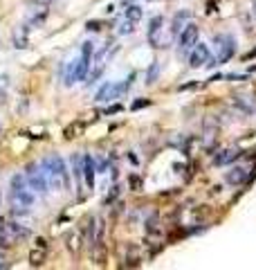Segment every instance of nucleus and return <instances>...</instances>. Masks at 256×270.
I'll return each mask as SVG.
<instances>
[{"instance_id": "obj_1", "label": "nucleus", "mask_w": 256, "mask_h": 270, "mask_svg": "<svg viewBox=\"0 0 256 270\" xmlns=\"http://www.w3.org/2000/svg\"><path fill=\"white\" fill-rule=\"evenodd\" d=\"M9 203H12V214H14V216H23V214H27V212H29V207L34 205V194L27 189L25 174H16V176L12 178Z\"/></svg>"}, {"instance_id": "obj_2", "label": "nucleus", "mask_w": 256, "mask_h": 270, "mask_svg": "<svg viewBox=\"0 0 256 270\" xmlns=\"http://www.w3.org/2000/svg\"><path fill=\"white\" fill-rule=\"evenodd\" d=\"M43 171H45L47 176V182H50V187L54 189H70V174H68V167H65L63 158L56 155V153H50L45 160L41 162Z\"/></svg>"}, {"instance_id": "obj_3", "label": "nucleus", "mask_w": 256, "mask_h": 270, "mask_svg": "<svg viewBox=\"0 0 256 270\" xmlns=\"http://www.w3.org/2000/svg\"><path fill=\"white\" fill-rule=\"evenodd\" d=\"M25 180H27V187L32 189V192H38V194H43V192L50 189L45 171H43L41 165H36V162L25 167Z\"/></svg>"}, {"instance_id": "obj_4", "label": "nucleus", "mask_w": 256, "mask_h": 270, "mask_svg": "<svg viewBox=\"0 0 256 270\" xmlns=\"http://www.w3.org/2000/svg\"><path fill=\"white\" fill-rule=\"evenodd\" d=\"M92 54H94V43L86 41L81 47V57L76 59L74 68V81H86L90 75V65H92Z\"/></svg>"}, {"instance_id": "obj_5", "label": "nucleus", "mask_w": 256, "mask_h": 270, "mask_svg": "<svg viewBox=\"0 0 256 270\" xmlns=\"http://www.w3.org/2000/svg\"><path fill=\"white\" fill-rule=\"evenodd\" d=\"M236 52V41H234L229 34H218L216 36V65L227 63L229 59Z\"/></svg>"}, {"instance_id": "obj_6", "label": "nucleus", "mask_w": 256, "mask_h": 270, "mask_svg": "<svg viewBox=\"0 0 256 270\" xmlns=\"http://www.w3.org/2000/svg\"><path fill=\"white\" fill-rule=\"evenodd\" d=\"M133 79H135V75H130L126 81H122V83H110V81H106L104 86L97 90V97H94V99H97V101H110V99H117V97H122V95L128 90V86H130V81H133Z\"/></svg>"}, {"instance_id": "obj_7", "label": "nucleus", "mask_w": 256, "mask_h": 270, "mask_svg": "<svg viewBox=\"0 0 256 270\" xmlns=\"http://www.w3.org/2000/svg\"><path fill=\"white\" fill-rule=\"evenodd\" d=\"M189 63H191V68H202V65H209V68H214L216 61L211 59L209 47L202 45V43H196V45L191 47V54H189Z\"/></svg>"}, {"instance_id": "obj_8", "label": "nucleus", "mask_w": 256, "mask_h": 270, "mask_svg": "<svg viewBox=\"0 0 256 270\" xmlns=\"http://www.w3.org/2000/svg\"><path fill=\"white\" fill-rule=\"evenodd\" d=\"M198 36H200L198 25H193V23L186 25L184 30L180 32V36H178V43H180V52L182 54L189 52V50H191V47L198 43Z\"/></svg>"}, {"instance_id": "obj_9", "label": "nucleus", "mask_w": 256, "mask_h": 270, "mask_svg": "<svg viewBox=\"0 0 256 270\" xmlns=\"http://www.w3.org/2000/svg\"><path fill=\"white\" fill-rule=\"evenodd\" d=\"M162 25H164V16H155V18H151V23H148V41H151L153 47H166V43L160 39Z\"/></svg>"}, {"instance_id": "obj_10", "label": "nucleus", "mask_w": 256, "mask_h": 270, "mask_svg": "<svg viewBox=\"0 0 256 270\" xmlns=\"http://www.w3.org/2000/svg\"><path fill=\"white\" fill-rule=\"evenodd\" d=\"M189 20H191V12H189V9H180V12L175 14V16L171 18V30H169L171 39H173V36H180V32L189 25Z\"/></svg>"}, {"instance_id": "obj_11", "label": "nucleus", "mask_w": 256, "mask_h": 270, "mask_svg": "<svg viewBox=\"0 0 256 270\" xmlns=\"http://www.w3.org/2000/svg\"><path fill=\"white\" fill-rule=\"evenodd\" d=\"M94 174H97V167H94L92 155H83V178H86L88 189L94 187Z\"/></svg>"}, {"instance_id": "obj_12", "label": "nucleus", "mask_w": 256, "mask_h": 270, "mask_svg": "<svg viewBox=\"0 0 256 270\" xmlns=\"http://www.w3.org/2000/svg\"><path fill=\"white\" fill-rule=\"evenodd\" d=\"M27 43H29V25H18L14 30V45L18 50H23V47H27Z\"/></svg>"}, {"instance_id": "obj_13", "label": "nucleus", "mask_w": 256, "mask_h": 270, "mask_svg": "<svg viewBox=\"0 0 256 270\" xmlns=\"http://www.w3.org/2000/svg\"><path fill=\"white\" fill-rule=\"evenodd\" d=\"M225 180H227L229 185H243V182L247 180V169L234 167V169H229L227 174H225Z\"/></svg>"}, {"instance_id": "obj_14", "label": "nucleus", "mask_w": 256, "mask_h": 270, "mask_svg": "<svg viewBox=\"0 0 256 270\" xmlns=\"http://www.w3.org/2000/svg\"><path fill=\"white\" fill-rule=\"evenodd\" d=\"M238 155H240L238 149H225V151H220L216 155V165H229V162H234Z\"/></svg>"}, {"instance_id": "obj_15", "label": "nucleus", "mask_w": 256, "mask_h": 270, "mask_svg": "<svg viewBox=\"0 0 256 270\" xmlns=\"http://www.w3.org/2000/svg\"><path fill=\"white\" fill-rule=\"evenodd\" d=\"M9 236H12V243L14 241H20V239H25V236H29V228L9 221Z\"/></svg>"}, {"instance_id": "obj_16", "label": "nucleus", "mask_w": 256, "mask_h": 270, "mask_svg": "<svg viewBox=\"0 0 256 270\" xmlns=\"http://www.w3.org/2000/svg\"><path fill=\"white\" fill-rule=\"evenodd\" d=\"M70 162H72V174H74V178H76V182L81 185V178H83V155H79V153H74L70 158Z\"/></svg>"}, {"instance_id": "obj_17", "label": "nucleus", "mask_w": 256, "mask_h": 270, "mask_svg": "<svg viewBox=\"0 0 256 270\" xmlns=\"http://www.w3.org/2000/svg\"><path fill=\"white\" fill-rule=\"evenodd\" d=\"M92 261H94V264H106V246H104V239H101V241H94V243H92Z\"/></svg>"}, {"instance_id": "obj_18", "label": "nucleus", "mask_w": 256, "mask_h": 270, "mask_svg": "<svg viewBox=\"0 0 256 270\" xmlns=\"http://www.w3.org/2000/svg\"><path fill=\"white\" fill-rule=\"evenodd\" d=\"M12 243V236H9V221L0 216V248H5Z\"/></svg>"}, {"instance_id": "obj_19", "label": "nucleus", "mask_w": 256, "mask_h": 270, "mask_svg": "<svg viewBox=\"0 0 256 270\" xmlns=\"http://www.w3.org/2000/svg\"><path fill=\"white\" fill-rule=\"evenodd\" d=\"M142 16H144V9H142L140 5H130V7H126V12H124V18L133 20V23H140Z\"/></svg>"}, {"instance_id": "obj_20", "label": "nucleus", "mask_w": 256, "mask_h": 270, "mask_svg": "<svg viewBox=\"0 0 256 270\" xmlns=\"http://www.w3.org/2000/svg\"><path fill=\"white\" fill-rule=\"evenodd\" d=\"M29 264L34 266V268H38V266L45 264V250H43V248L32 250V252H29Z\"/></svg>"}, {"instance_id": "obj_21", "label": "nucleus", "mask_w": 256, "mask_h": 270, "mask_svg": "<svg viewBox=\"0 0 256 270\" xmlns=\"http://www.w3.org/2000/svg\"><path fill=\"white\" fill-rule=\"evenodd\" d=\"M135 25H137V23H133V20H128V18H124L122 23L117 25V34H119V36H128V34H133V32H135Z\"/></svg>"}, {"instance_id": "obj_22", "label": "nucleus", "mask_w": 256, "mask_h": 270, "mask_svg": "<svg viewBox=\"0 0 256 270\" xmlns=\"http://www.w3.org/2000/svg\"><path fill=\"white\" fill-rule=\"evenodd\" d=\"M79 241H81L79 232H70V234H68V250H70L72 254L79 252Z\"/></svg>"}, {"instance_id": "obj_23", "label": "nucleus", "mask_w": 256, "mask_h": 270, "mask_svg": "<svg viewBox=\"0 0 256 270\" xmlns=\"http://www.w3.org/2000/svg\"><path fill=\"white\" fill-rule=\"evenodd\" d=\"M74 68H76V59L70 61V63H68V68H65V75H63L65 86H72V83H74Z\"/></svg>"}, {"instance_id": "obj_24", "label": "nucleus", "mask_w": 256, "mask_h": 270, "mask_svg": "<svg viewBox=\"0 0 256 270\" xmlns=\"http://www.w3.org/2000/svg\"><path fill=\"white\" fill-rule=\"evenodd\" d=\"M79 131H81V124L74 122V124H70L68 129H63V137H65V140H74Z\"/></svg>"}, {"instance_id": "obj_25", "label": "nucleus", "mask_w": 256, "mask_h": 270, "mask_svg": "<svg viewBox=\"0 0 256 270\" xmlns=\"http://www.w3.org/2000/svg\"><path fill=\"white\" fill-rule=\"evenodd\" d=\"M157 72H160V68H157V63L153 61V65L148 68V72H146V83H148V86H153V83H155Z\"/></svg>"}, {"instance_id": "obj_26", "label": "nucleus", "mask_w": 256, "mask_h": 270, "mask_svg": "<svg viewBox=\"0 0 256 270\" xmlns=\"http://www.w3.org/2000/svg\"><path fill=\"white\" fill-rule=\"evenodd\" d=\"M146 230L153 232V234H160V221H157L155 216H151L148 221H146Z\"/></svg>"}, {"instance_id": "obj_27", "label": "nucleus", "mask_w": 256, "mask_h": 270, "mask_svg": "<svg viewBox=\"0 0 256 270\" xmlns=\"http://www.w3.org/2000/svg\"><path fill=\"white\" fill-rule=\"evenodd\" d=\"M146 106H151V99H137L130 104V108H133V111H140V108H146Z\"/></svg>"}, {"instance_id": "obj_28", "label": "nucleus", "mask_w": 256, "mask_h": 270, "mask_svg": "<svg viewBox=\"0 0 256 270\" xmlns=\"http://www.w3.org/2000/svg\"><path fill=\"white\" fill-rule=\"evenodd\" d=\"M29 5H38V7H50V2L52 0H27Z\"/></svg>"}, {"instance_id": "obj_29", "label": "nucleus", "mask_w": 256, "mask_h": 270, "mask_svg": "<svg viewBox=\"0 0 256 270\" xmlns=\"http://www.w3.org/2000/svg\"><path fill=\"white\" fill-rule=\"evenodd\" d=\"M130 187H133V189H140L142 187V180H140V178H135V176H130Z\"/></svg>"}, {"instance_id": "obj_30", "label": "nucleus", "mask_w": 256, "mask_h": 270, "mask_svg": "<svg viewBox=\"0 0 256 270\" xmlns=\"http://www.w3.org/2000/svg\"><path fill=\"white\" fill-rule=\"evenodd\" d=\"M119 111H122V106L115 104V106H110V108H106V115H112V113H119Z\"/></svg>"}, {"instance_id": "obj_31", "label": "nucleus", "mask_w": 256, "mask_h": 270, "mask_svg": "<svg viewBox=\"0 0 256 270\" xmlns=\"http://www.w3.org/2000/svg\"><path fill=\"white\" fill-rule=\"evenodd\" d=\"M36 248H43V250H47V241L38 236V239H36Z\"/></svg>"}, {"instance_id": "obj_32", "label": "nucleus", "mask_w": 256, "mask_h": 270, "mask_svg": "<svg viewBox=\"0 0 256 270\" xmlns=\"http://www.w3.org/2000/svg\"><path fill=\"white\" fill-rule=\"evenodd\" d=\"M254 12H256V0H254Z\"/></svg>"}]
</instances>
